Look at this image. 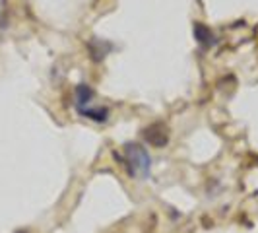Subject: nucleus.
Masks as SVG:
<instances>
[{
	"mask_svg": "<svg viewBox=\"0 0 258 233\" xmlns=\"http://www.w3.org/2000/svg\"><path fill=\"white\" fill-rule=\"evenodd\" d=\"M91 95H93V91H91L90 86H86V84H80V86H78L76 88V103H74L78 111H82V109L90 107Z\"/></svg>",
	"mask_w": 258,
	"mask_h": 233,
	"instance_id": "3",
	"label": "nucleus"
},
{
	"mask_svg": "<svg viewBox=\"0 0 258 233\" xmlns=\"http://www.w3.org/2000/svg\"><path fill=\"white\" fill-rule=\"evenodd\" d=\"M144 136H146V140L155 146V148H163L165 144L169 142V134H167V129L163 127V125H152L150 129H146L144 132Z\"/></svg>",
	"mask_w": 258,
	"mask_h": 233,
	"instance_id": "2",
	"label": "nucleus"
},
{
	"mask_svg": "<svg viewBox=\"0 0 258 233\" xmlns=\"http://www.w3.org/2000/svg\"><path fill=\"white\" fill-rule=\"evenodd\" d=\"M194 37H196V41H198L202 47H212V43H214L212 31H210L206 26H202V24H196V26H194Z\"/></svg>",
	"mask_w": 258,
	"mask_h": 233,
	"instance_id": "5",
	"label": "nucleus"
},
{
	"mask_svg": "<svg viewBox=\"0 0 258 233\" xmlns=\"http://www.w3.org/2000/svg\"><path fill=\"white\" fill-rule=\"evenodd\" d=\"M124 167L128 169L130 177H142L148 179L150 171H152V155L148 154V150L142 144L128 142L124 144Z\"/></svg>",
	"mask_w": 258,
	"mask_h": 233,
	"instance_id": "1",
	"label": "nucleus"
},
{
	"mask_svg": "<svg viewBox=\"0 0 258 233\" xmlns=\"http://www.w3.org/2000/svg\"><path fill=\"white\" fill-rule=\"evenodd\" d=\"M18 233H26V231H18Z\"/></svg>",
	"mask_w": 258,
	"mask_h": 233,
	"instance_id": "6",
	"label": "nucleus"
},
{
	"mask_svg": "<svg viewBox=\"0 0 258 233\" xmlns=\"http://www.w3.org/2000/svg\"><path fill=\"white\" fill-rule=\"evenodd\" d=\"M80 115L88 116L91 121H95V123H105L107 119H109V109H105V107H86V109H82V111H78Z\"/></svg>",
	"mask_w": 258,
	"mask_h": 233,
	"instance_id": "4",
	"label": "nucleus"
}]
</instances>
